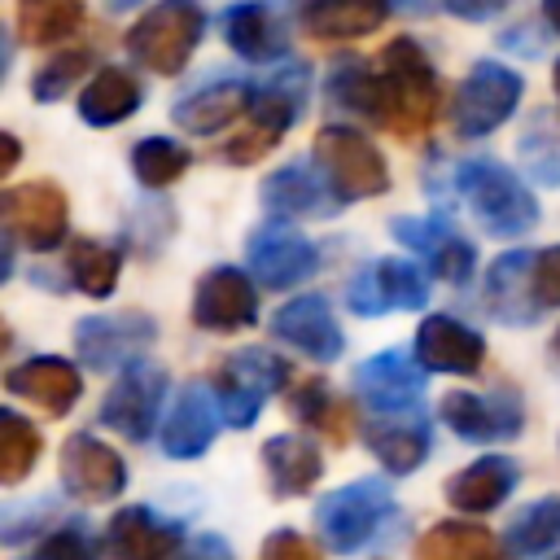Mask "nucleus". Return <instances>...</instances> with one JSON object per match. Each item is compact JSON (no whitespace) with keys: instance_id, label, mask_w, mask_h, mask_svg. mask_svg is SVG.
Instances as JSON below:
<instances>
[{"instance_id":"obj_1","label":"nucleus","mask_w":560,"mask_h":560,"mask_svg":"<svg viewBox=\"0 0 560 560\" xmlns=\"http://www.w3.org/2000/svg\"><path fill=\"white\" fill-rule=\"evenodd\" d=\"M455 188L464 192L468 210L477 214V223L490 236H521V232H529L538 223L534 192L503 162H490V158L459 162L455 166Z\"/></svg>"},{"instance_id":"obj_2","label":"nucleus","mask_w":560,"mask_h":560,"mask_svg":"<svg viewBox=\"0 0 560 560\" xmlns=\"http://www.w3.org/2000/svg\"><path fill=\"white\" fill-rule=\"evenodd\" d=\"M381 74H385V92H389L385 127H394L398 136L424 131L433 122V109H438V74L429 66L424 48L407 35L389 39L381 52Z\"/></svg>"},{"instance_id":"obj_3","label":"nucleus","mask_w":560,"mask_h":560,"mask_svg":"<svg viewBox=\"0 0 560 560\" xmlns=\"http://www.w3.org/2000/svg\"><path fill=\"white\" fill-rule=\"evenodd\" d=\"M201 31H206V13L197 9V0H162L127 31V52L153 74H179Z\"/></svg>"},{"instance_id":"obj_4","label":"nucleus","mask_w":560,"mask_h":560,"mask_svg":"<svg viewBox=\"0 0 560 560\" xmlns=\"http://www.w3.org/2000/svg\"><path fill=\"white\" fill-rule=\"evenodd\" d=\"M315 166L324 171V179L332 184V197L341 201H363V197H381L389 188V166L381 158V149L354 131V127H324L315 131Z\"/></svg>"},{"instance_id":"obj_5","label":"nucleus","mask_w":560,"mask_h":560,"mask_svg":"<svg viewBox=\"0 0 560 560\" xmlns=\"http://www.w3.org/2000/svg\"><path fill=\"white\" fill-rule=\"evenodd\" d=\"M389 508H394V494L385 481H372V477L350 481V486L328 490L315 503V529L332 551L346 556V551H359L376 534V525L389 516Z\"/></svg>"},{"instance_id":"obj_6","label":"nucleus","mask_w":560,"mask_h":560,"mask_svg":"<svg viewBox=\"0 0 560 560\" xmlns=\"http://www.w3.org/2000/svg\"><path fill=\"white\" fill-rule=\"evenodd\" d=\"M158 341V324L144 311H114V315H83L74 324V350L96 372H127L140 354Z\"/></svg>"},{"instance_id":"obj_7","label":"nucleus","mask_w":560,"mask_h":560,"mask_svg":"<svg viewBox=\"0 0 560 560\" xmlns=\"http://www.w3.org/2000/svg\"><path fill=\"white\" fill-rule=\"evenodd\" d=\"M516 101H521V74L499 61H477L455 92L451 122L459 136L477 140V136H490L494 127H503L512 118Z\"/></svg>"},{"instance_id":"obj_8","label":"nucleus","mask_w":560,"mask_h":560,"mask_svg":"<svg viewBox=\"0 0 560 560\" xmlns=\"http://www.w3.org/2000/svg\"><path fill=\"white\" fill-rule=\"evenodd\" d=\"M284 376H289V363L280 354L262 350V346H249V350L232 354L223 363V372H219V385H214L223 424L249 429L258 420V411H262V398L276 394L284 385Z\"/></svg>"},{"instance_id":"obj_9","label":"nucleus","mask_w":560,"mask_h":560,"mask_svg":"<svg viewBox=\"0 0 560 560\" xmlns=\"http://www.w3.org/2000/svg\"><path fill=\"white\" fill-rule=\"evenodd\" d=\"M0 219H4V236L22 241L26 249H57L66 241V223H70V206L66 192L52 179H31L18 188H4L0 197Z\"/></svg>"},{"instance_id":"obj_10","label":"nucleus","mask_w":560,"mask_h":560,"mask_svg":"<svg viewBox=\"0 0 560 560\" xmlns=\"http://www.w3.org/2000/svg\"><path fill=\"white\" fill-rule=\"evenodd\" d=\"M346 302L354 315H385V311H420L429 302V280L407 258H376L350 284Z\"/></svg>"},{"instance_id":"obj_11","label":"nucleus","mask_w":560,"mask_h":560,"mask_svg":"<svg viewBox=\"0 0 560 560\" xmlns=\"http://www.w3.org/2000/svg\"><path fill=\"white\" fill-rule=\"evenodd\" d=\"M166 372L158 363H131L127 372H118V381L109 385V394L101 398V420L105 429L131 438V442H144L153 433V420H158V407L166 398Z\"/></svg>"},{"instance_id":"obj_12","label":"nucleus","mask_w":560,"mask_h":560,"mask_svg":"<svg viewBox=\"0 0 560 560\" xmlns=\"http://www.w3.org/2000/svg\"><path fill=\"white\" fill-rule=\"evenodd\" d=\"M245 258H249L254 280L267 284V289H293L306 276H315V267H319L315 245L298 228H289V223L258 228L249 236V245H245Z\"/></svg>"},{"instance_id":"obj_13","label":"nucleus","mask_w":560,"mask_h":560,"mask_svg":"<svg viewBox=\"0 0 560 560\" xmlns=\"http://www.w3.org/2000/svg\"><path fill=\"white\" fill-rule=\"evenodd\" d=\"M61 486L83 499V503H105L114 494H122L127 486V464L114 446H105L92 433H74L61 446Z\"/></svg>"},{"instance_id":"obj_14","label":"nucleus","mask_w":560,"mask_h":560,"mask_svg":"<svg viewBox=\"0 0 560 560\" xmlns=\"http://www.w3.org/2000/svg\"><path fill=\"white\" fill-rule=\"evenodd\" d=\"M424 363H416L407 350H381L354 368V394L372 411H411L424 394Z\"/></svg>"},{"instance_id":"obj_15","label":"nucleus","mask_w":560,"mask_h":560,"mask_svg":"<svg viewBox=\"0 0 560 560\" xmlns=\"http://www.w3.org/2000/svg\"><path fill=\"white\" fill-rule=\"evenodd\" d=\"M192 319L210 332H236V328H249L258 319V293L249 284L245 271L236 267H214L197 280V293H192Z\"/></svg>"},{"instance_id":"obj_16","label":"nucleus","mask_w":560,"mask_h":560,"mask_svg":"<svg viewBox=\"0 0 560 560\" xmlns=\"http://www.w3.org/2000/svg\"><path fill=\"white\" fill-rule=\"evenodd\" d=\"M271 328H276L280 341H289L293 350H302V354L315 359V363H332V359H341V350H346V337H341V328H337V315H332V306H328L319 293H306V298L284 302V306L276 311Z\"/></svg>"},{"instance_id":"obj_17","label":"nucleus","mask_w":560,"mask_h":560,"mask_svg":"<svg viewBox=\"0 0 560 560\" xmlns=\"http://www.w3.org/2000/svg\"><path fill=\"white\" fill-rule=\"evenodd\" d=\"M219 420H223L219 394H214L210 385H201V381L184 385V389L175 394L171 416H166L162 451H166L171 459H197V455H206L210 442H214V433H219Z\"/></svg>"},{"instance_id":"obj_18","label":"nucleus","mask_w":560,"mask_h":560,"mask_svg":"<svg viewBox=\"0 0 560 560\" xmlns=\"http://www.w3.org/2000/svg\"><path fill=\"white\" fill-rule=\"evenodd\" d=\"M101 547L109 560H171L184 542H179V525L162 521L153 508H122L105 525Z\"/></svg>"},{"instance_id":"obj_19","label":"nucleus","mask_w":560,"mask_h":560,"mask_svg":"<svg viewBox=\"0 0 560 560\" xmlns=\"http://www.w3.org/2000/svg\"><path fill=\"white\" fill-rule=\"evenodd\" d=\"M4 389L26 398V402H39L48 416H66L74 407V398L83 394V376L70 359H57V354H35L18 368L4 372Z\"/></svg>"},{"instance_id":"obj_20","label":"nucleus","mask_w":560,"mask_h":560,"mask_svg":"<svg viewBox=\"0 0 560 560\" xmlns=\"http://www.w3.org/2000/svg\"><path fill=\"white\" fill-rule=\"evenodd\" d=\"M416 359L429 372L472 376V372H481L486 341H481V332H472L468 324H459L451 315H429L420 324V332H416Z\"/></svg>"},{"instance_id":"obj_21","label":"nucleus","mask_w":560,"mask_h":560,"mask_svg":"<svg viewBox=\"0 0 560 560\" xmlns=\"http://www.w3.org/2000/svg\"><path fill=\"white\" fill-rule=\"evenodd\" d=\"M394 236L407 249H416L446 284H464L472 276L477 254L451 223H442V219H394Z\"/></svg>"},{"instance_id":"obj_22","label":"nucleus","mask_w":560,"mask_h":560,"mask_svg":"<svg viewBox=\"0 0 560 560\" xmlns=\"http://www.w3.org/2000/svg\"><path fill=\"white\" fill-rule=\"evenodd\" d=\"M486 311L503 324H529L542 315L538 298H534V254L525 249H508L490 262L486 276Z\"/></svg>"},{"instance_id":"obj_23","label":"nucleus","mask_w":560,"mask_h":560,"mask_svg":"<svg viewBox=\"0 0 560 560\" xmlns=\"http://www.w3.org/2000/svg\"><path fill=\"white\" fill-rule=\"evenodd\" d=\"M442 420L464 438V442H503L516 438L525 424L521 402L512 398H477V394H446L442 398Z\"/></svg>"},{"instance_id":"obj_24","label":"nucleus","mask_w":560,"mask_h":560,"mask_svg":"<svg viewBox=\"0 0 560 560\" xmlns=\"http://www.w3.org/2000/svg\"><path fill=\"white\" fill-rule=\"evenodd\" d=\"M223 39L232 44V52H241L245 61H271V57H284L289 48V26L284 18L262 4V0H245V4H232L223 13Z\"/></svg>"},{"instance_id":"obj_25","label":"nucleus","mask_w":560,"mask_h":560,"mask_svg":"<svg viewBox=\"0 0 560 560\" xmlns=\"http://www.w3.org/2000/svg\"><path fill=\"white\" fill-rule=\"evenodd\" d=\"M245 109H254V92L249 83H236V79H219V83H206L197 92H188L184 101H175L171 118L192 131V136H210L228 122H236Z\"/></svg>"},{"instance_id":"obj_26","label":"nucleus","mask_w":560,"mask_h":560,"mask_svg":"<svg viewBox=\"0 0 560 560\" xmlns=\"http://www.w3.org/2000/svg\"><path fill=\"white\" fill-rule=\"evenodd\" d=\"M516 481H521L516 459H508V455H486V459H472L464 472H455V477L446 481V499H451V508H459V512H490V508H499V503L516 490Z\"/></svg>"},{"instance_id":"obj_27","label":"nucleus","mask_w":560,"mask_h":560,"mask_svg":"<svg viewBox=\"0 0 560 560\" xmlns=\"http://www.w3.org/2000/svg\"><path fill=\"white\" fill-rule=\"evenodd\" d=\"M332 184H324L311 166H280L262 179V206L276 214L311 219V214H332L341 197H328Z\"/></svg>"},{"instance_id":"obj_28","label":"nucleus","mask_w":560,"mask_h":560,"mask_svg":"<svg viewBox=\"0 0 560 560\" xmlns=\"http://www.w3.org/2000/svg\"><path fill=\"white\" fill-rule=\"evenodd\" d=\"M262 468H267V481L276 494L293 499V494H306L315 481H319V451L311 438H298V433H276L262 442Z\"/></svg>"},{"instance_id":"obj_29","label":"nucleus","mask_w":560,"mask_h":560,"mask_svg":"<svg viewBox=\"0 0 560 560\" xmlns=\"http://www.w3.org/2000/svg\"><path fill=\"white\" fill-rule=\"evenodd\" d=\"M140 101H144L140 79H131V74L118 70V66H105V70H96L92 83L79 92V118H83L88 127H114V122L131 118V114L140 109Z\"/></svg>"},{"instance_id":"obj_30","label":"nucleus","mask_w":560,"mask_h":560,"mask_svg":"<svg viewBox=\"0 0 560 560\" xmlns=\"http://www.w3.org/2000/svg\"><path fill=\"white\" fill-rule=\"evenodd\" d=\"M328 101L354 118H368V122H381L389 118V92H385V74H376L368 61H341L332 74H328Z\"/></svg>"},{"instance_id":"obj_31","label":"nucleus","mask_w":560,"mask_h":560,"mask_svg":"<svg viewBox=\"0 0 560 560\" xmlns=\"http://www.w3.org/2000/svg\"><path fill=\"white\" fill-rule=\"evenodd\" d=\"M368 451L385 464V472H411L429 455V420L424 416L372 420L368 424Z\"/></svg>"},{"instance_id":"obj_32","label":"nucleus","mask_w":560,"mask_h":560,"mask_svg":"<svg viewBox=\"0 0 560 560\" xmlns=\"http://www.w3.org/2000/svg\"><path fill=\"white\" fill-rule=\"evenodd\" d=\"M389 13V0H315L302 18L315 39H359L372 35Z\"/></svg>"},{"instance_id":"obj_33","label":"nucleus","mask_w":560,"mask_h":560,"mask_svg":"<svg viewBox=\"0 0 560 560\" xmlns=\"http://www.w3.org/2000/svg\"><path fill=\"white\" fill-rule=\"evenodd\" d=\"M416 560H508L499 538L468 521H438L416 542Z\"/></svg>"},{"instance_id":"obj_34","label":"nucleus","mask_w":560,"mask_h":560,"mask_svg":"<svg viewBox=\"0 0 560 560\" xmlns=\"http://www.w3.org/2000/svg\"><path fill=\"white\" fill-rule=\"evenodd\" d=\"M302 101H306V70L302 66H284L280 74H271L267 83H258L254 92V127L271 131V136H284L298 114H302Z\"/></svg>"},{"instance_id":"obj_35","label":"nucleus","mask_w":560,"mask_h":560,"mask_svg":"<svg viewBox=\"0 0 560 560\" xmlns=\"http://www.w3.org/2000/svg\"><path fill=\"white\" fill-rule=\"evenodd\" d=\"M503 542H508V556H538L556 547L560 542V494L534 499L525 512H516Z\"/></svg>"},{"instance_id":"obj_36","label":"nucleus","mask_w":560,"mask_h":560,"mask_svg":"<svg viewBox=\"0 0 560 560\" xmlns=\"http://www.w3.org/2000/svg\"><path fill=\"white\" fill-rule=\"evenodd\" d=\"M289 411H293L302 424H311V429L328 433L332 442H346V438H350V424H354L350 402L332 398L324 381H306V385H298V389H293V398H289Z\"/></svg>"},{"instance_id":"obj_37","label":"nucleus","mask_w":560,"mask_h":560,"mask_svg":"<svg viewBox=\"0 0 560 560\" xmlns=\"http://www.w3.org/2000/svg\"><path fill=\"white\" fill-rule=\"evenodd\" d=\"M79 22V0H18V31L26 44H61Z\"/></svg>"},{"instance_id":"obj_38","label":"nucleus","mask_w":560,"mask_h":560,"mask_svg":"<svg viewBox=\"0 0 560 560\" xmlns=\"http://www.w3.org/2000/svg\"><path fill=\"white\" fill-rule=\"evenodd\" d=\"M66 267H70L74 289H83L88 298H109L114 284H118L122 258H118L114 245H101V241H74Z\"/></svg>"},{"instance_id":"obj_39","label":"nucleus","mask_w":560,"mask_h":560,"mask_svg":"<svg viewBox=\"0 0 560 560\" xmlns=\"http://www.w3.org/2000/svg\"><path fill=\"white\" fill-rule=\"evenodd\" d=\"M39 451H44L39 429H35L31 420H22L18 411L4 407V411H0V481H4V486H18V481L35 468Z\"/></svg>"},{"instance_id":"obj_40","label":"nucleus","mask_w":560,"mask_h":560,"mask_svg":"<svg viewBox=\"0 0 560 560\" xmlns=\"http://www.w3.org/2000/svg\"><path fill=\"white\" fill-rule=\"evenodd\" d=\"M131 171L144 188H166L188 171V153H184V144L166 140V136H149L131 149Z\"/></svg>"},{"instance_id":"obj_41","label":"nucleus","mask_w":560,"mask_h":560,"mask_svg":"<svg viewBox=\"0 0 560 560\" xmlns=\"http://www.w3.org/2000/svg\"><path fill=\"white\" fill-rule=\"evenodd\" d=\"M88 66H92V52H88V48H66V52H57V57L31 79L35 101H57V96H66V88H70Z\"/></svg>"},{"instance_id":"obj_42","label":"nucleus","mask_w":560,"mask_h":560,"mask_svg":"<svg viewBox=\"0 0 560 560\" xmlns=\"http://www.w3.org/2000/svg\"><path fill=\"white\" fill-rule=\"evenodd\" d=\"M521 162L538 184H560V140L547 131V118H534V131L521 136Z\"/></svg>"},{"instance_id":"obj_43","label":"nucleus","mask_w":560,"mask_h":560,"mask_svg":"<svg viewBox=\"0 0 560 560\" xmlns=\"http://www.w3.org/2000/svg\"><path fill=\"white\" fill-rule=\"evenodd\" d=\"M22 560H96V551H92V542H88V534L79 525H66V529L39 538V547L31 556H22Z\"/></svg>"},{"instance_id":"obj_44","label":"nucleus","mask_w":560,"mask_h":560,"mask_svg":"<svg viewBox=\"0 0 560 560\" xmlns=\"http://www.w3.org/2000/svg\"><path fill=\"white\" fill-rule=\"evenodd\" d=\"M534 298L538 306H560V245H547L534 254Z\"/></svg>"},{"instance_id":"obj_45","label":"nucleus","mask_w":560,"mask_h":560,"mask_svg":"<svg viewBox=\"0 0 560 560\" xmlns=\"http://www.w3.org/2000/svg\"><path fill=\"white\" fill-rule=\"evenodd\" d=\"M258 560H319V551H315V542H306L298 529H276V534H267Z\"/></svg>"},{"instance_id":"obj_46","label":"nucleus","mask_w":560,"mask_h":560,"mask_svg":"<svg viewBox=\"0 0 560 560\" xmlns=\"http://www.w3.org/2000/svg\"><path fill=\"white\" fill-rule=\"evenodd\" d=\"M276 140H280V136H271V131H262V127H254V122H249V136L232 140V144L223 149V158H228V162H236V166H245V162H254L258 153H267Z\"/></svg>"},{"instance_id":"obj_47","label":"nucleus","mask_w":560,"mask_h":560,"mask_svg":"<svg viewBox=\"0 0 560 560\" xmlns=\"http://www.w3.org/2000/svg\"><path fill=\"white\" fill-rule=\"evenodd\" d=\"M171 560H232V551H228V542L219 534H201V538L184 542Z\"/></svg>"},{"instance_id":"obj_48","label":"nucleus","mask_w":560,"mask_h":560,"mask_svg":"<svg viewBox=\"0 0 560 560\" xmlns=\"http://www.w3.org/2000/svg\"><path fill=\"white\" fill-rule=\"evenodd\" d=\"M503 4H508V0H446V9H451L455 18H464V22H486V18H494Z\"/></svg>"},{"instance_id":"obj_49","label":"nucleus","mask_w":560,"mask_h":560,"mask_svg":"<svg viewBox=\"0 0 560 560\" xmlns=\"http://www.w3.org/2000/svg\"><path fill=\"white\" fill-rule=\"evenodd\" d=\"M13 162H18V140H13V136H4V158H0V171H13Z\"/></svg>"},{"instance_id":"obj_50","label":"nucleus","mask_w":560,"mask_h":560,"mask_svg":"<svg viewBox=\"0 0 560 560\" xmlns=\"http://www.w3.org/2000/svg\"><path fill=\"white\" fill-rule=\"evenodd\" d=\"M542 18L551 22V31H560V0H542Z\"/></svg>"},{"instance_id":"obj_51","label":"nucleus","mask_w":560,"mask_h":560,"mask_svg":"<svg viewBox=\"0 0 560 560\" xmlns=\"http://www.w3.org/2000/svg\"><path fill=\"white\" fill-rule=\"evenodd\" d=\"M398 4H402V9H411V13H416V9H429V4H433V0H398Z\"/></svg>"},{"instance_id":"obj_52","label":"nucleus","mask_w":560,"mask_h":560,"mask_svg":"<svg viewBox=\"0 0 560 560\" xmlns=\"http://www.w3.org/2000/svg\"><path fill=\"white\" fill-rule=\"evenodd\" d=\"M109 4H114V9H136L140 0H109Z\"/></svg>"},{"instance_id":"obj_53","label":"nucleus","mask_w":560,"mask_h":560,"mask_svg":"<svg viewBox=\"0 0 560 560\" xmlns=\"http://www.w3.org/2000/svg\"><path fill=\"white\" fill-rule=\"evenodd\" d=\"M551 79H556V96H560V61H556V70H551Z\"/></svg>"},{"instance_id":"obj_54","label":"nucleus","mask_w":560,"mask_h":560,"mask_svg":"<svg viewBox=\"0 0 560 560\" xmlns=\"http://www.w3.org/2000/svg\"><path fill=\"white\" fill-rule=\"evenodd\" d=\"M551 346H556V354H560V332H556V341H551Z\"/></svg>"},{"instance_id":"obj_55","label":"nucleus","mask_w":560,"mask_h":560,"mask_svg":"<svg viewBox=\"0 0 560 560\" xmlns=\"http://www.w3.org/2000/svg\"><path fill=\"white\" fill-rule=\"evenodd\" d=\"M556 560H560V556H556Z\"/></svg>"}]
</instances>
